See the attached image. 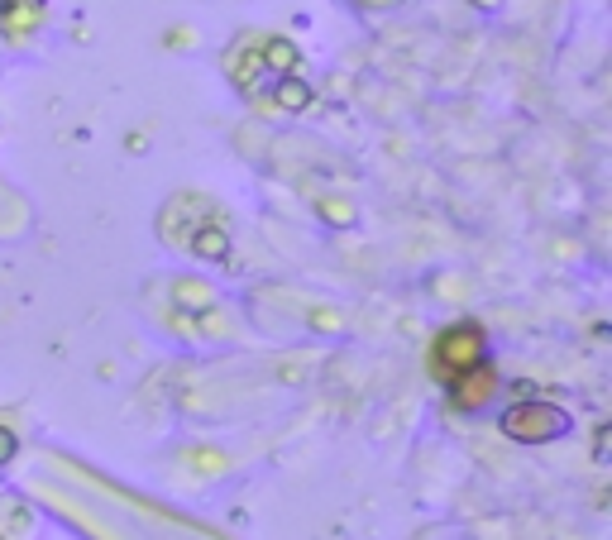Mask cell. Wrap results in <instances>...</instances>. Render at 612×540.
Instances as JSON below:
<instances>
[{
    "mask_svg": "<svg viewBox=\"0 0 612 540\" xmlns=\"http://www.w3.org/2000/svg\"><path fill=\"white\" fill-rule=\"evenodd\" d=\"M479 364H488V335H483V325L455 321L436 335V345H431V373H436L445 388L455 378H464V373H474Z\"/></svg>",
    "mask_w": 612,
    "mask_h": 540,
    "instance_id": "cell-1",
    "label": "cell"
},
{
    "mask_svg": "<svg viewBox=\"0 0 612 540\" xmlns=\"http://www.w3.org/2000/svg\"><path fill=\"white\" fill-rule=\"evenodd\" d=\"M503 435L517 445H550V440H565L574 431V416L555 402H517L503 411Z\"/></svg>",
    "mask_w": 612,
    "mask_h": 540,
    "instance_id": "cell-2",
    "label": "cell"
},
{
    "mask_svg": "<svg viewBox=\"0 0 612 540\" xmlns=\"http://www.w3.org/2000/svg\"><path fill=\"white\" fill-rule=\"evenodd\" d=\"M498 368L493 364H479L474 373H464V378H455L450 383V402H455L459 411H483L493 397H498Z\"/></svg>",
    "mask_w": 612,
    "mask_h": 540,
    "instance_id": "cell-3",
    "label": "cell"
},
{
    "mask_svg": "<svg viewBox=\"0 0 612 540\" xmlns=\"http://www.w3.org/2000/svg\"><path fill=\"white\" fill-rule=\"evenodd\" d=\"M273 101H278L283 110H292V115H297V110L311 106V87H306L302 77H283V82L273 87Z\"/></svg>",
    "mask_w": 612,
    "mask_h": 540,
    "instance_id": "cell-4",
    "label": "cell"
},
{
    "mask_svg": "<svg viewBox=\"0 0 612 540\" xmlns=\"http://www.w3.org/2000/svg\"><path fill=\"white\" fill-rule=\"evenodd\" d=\"M263 67L273 72V67H283V77H292V67H297V48L287 44V39H268L263 48Z\"/></svg>",
    "mask_w": 612,
    "mask_h": 540,
    "instance_id": "cell-5",
    "label": "cell"
},
{
    "mask_svg": "<svg viewBox=\"0 0 612 540\" xmlns=\"http://www.w3.org/2000/svg\"><path fill=\"white\" fill-rule=\"evenodd\" d=\"M192 249H197V254H206V259H225V254H230V239H225V230H220V225H211V230L192 235Z\"/></svg>",
    "mask_w": 612,
    "mask_h": 540,
    "instance_id": "cell-6",
    "label": "cell"
},
{
    "mask_svg": "<svg viewBox=\"0 0 612 540\" xmlns=\"http://www.w3.org/2000/svg\"><path fill=\"white\" fill-rule=\"evenodd\" d=\"M15 450H20V445H15V431H5V426H0V464H5V459H15Z\"/></svg>",
    "mask_w": 612,
    "mask_h": 540,
    "instance_id": "cell-7",
    "label": "cell"
}]
</instances>
